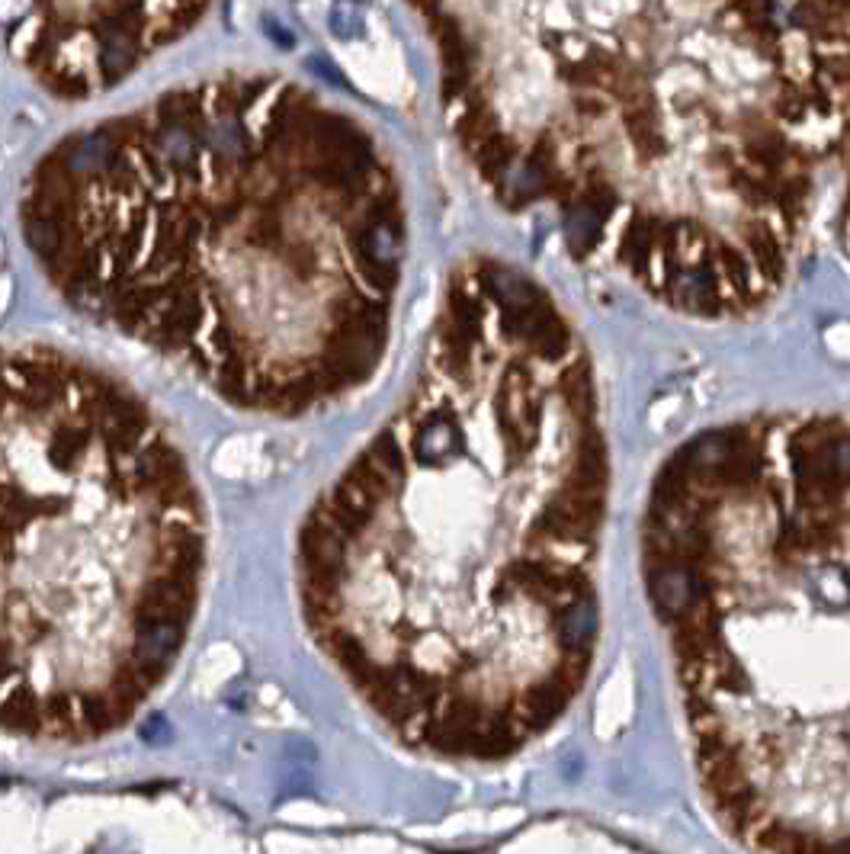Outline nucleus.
<instances>
[{
  "instance_id": "1",
  "label": "nucleus",
  "mask_w": 850,
  "mask_h": 854,
  "mask_svg": "<svg viewBox=\"0 0 850 854\" xmlns=\"http://www.w3.org/2000/svg\"><path fill=\"white\" fill-rule=\"evenodd\" d=\"M607 498L578 331L533 277L475 257L405 402L299 527L305 627L401 742L504 758L591 671Z\"/></svg>"
},
{
  "instance_id": "2",
  "label": "nucleus",
  "mask_w": 850,
  "mask_h": 854,
  "mask_svg": "<svg viewBox=\"0 0 850 854\" xmlns=\"http://www.w3.org/2000/svg\"><path fill=\"white\" fill-rule=\"evenodd\" d=\"M20 232L74 312L264 418L369 386L408 257L382 139L273 71L196 78L68 132L23 180Z\"/></svg>"
},
{
  "instance_id": "3",
  "label": "nucleus",
  "mask_w": 850,
  "mask_h": 854,
  "mask_svg": "<svg viewBox=\"0 0 850 854\" xmlns=\"http://www.w3.org/2000/svg\"><path fill=\"white\" fill-rule=\"evenodd\" d=\"M440 100L498 203L677 315L774 299L825 129L790 4H424Z\"/></svg>"
},
{
  "instance_id": "4",
  "label": "nucleus",
  "mask_w": 850,
  "mask_h": 854,
  "mask_svg": "<svg viewBox=\"0 0 850 854\" xmlns=\"http://www.w3.org/2000/svg\"><path fill=\"white\" fill-rule=\"evenodd\" d=\"M713 813L757 854H850V418L690 437L642 524Z\"/></svg>"
},
{
  "instance_id": "5",
  "label": "nucleus",
  "mask_w": 850,
  "mask_h": 854,
  "mask_svg": "<svg viewBox=\"0 0 850 854\" xmlns=\"http://www.w3.org/2000/svg\"><path fill=\"white\" fill-rule=\"evenodd\" d=\"M206 566V501L158 411L65 350H0V729L126 726L187 643Z\"/></svg>"
},
{
  "instance_id": "6",
  "label": "nucleus",
  "mask_w": 850,
  "mask_h": 854,
  "mask_svg": "<svg viewBox=\"0 0 850 854\" xmlns=\"http://www.w3.org/2000/svg\"><path fill=\"white\" fill-rule=\"evenodd\" d=\"M203 4H33L7 26V49L42 90L87 100L206 20Z\"/></svg>"
},
{
  "instance_id": "7",
  "label": "nucleus",
  "mask_w": 850,
  "mask_h": 854,
  "mask_svg": "<svg viewBox=\"0 0 850 854\" xmlns=\"http://www.w3.org/2000/svg\"><path fill=\"white\" fill-rule=\"evenodd\" d=\"M802 71L825 129V161L841 174V235L850 254V4H790Z\"/></svg>"
}]
</instances>
